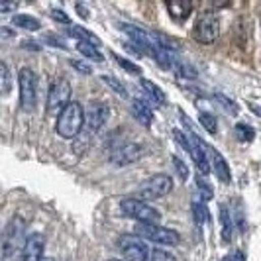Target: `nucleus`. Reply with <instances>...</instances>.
I'll use <instances>...</instances> for the list:
<instances>
[{
  "label": "nucleus",
  "mask_w": 261,
  "mask_h": 261,
  "mask_svg": "<svg viewBox=\"0 0 261 261\" xmlns=\"http://www.w3.org/2000/svg\"><path fill=\"white\" fill-rule=\"evenodd\" d=\"M204 153H206V159H208V165L214 169V175L222 183H230L232 181V173H230V167H228V163H226V159L222 157V153L206 144H204Z\"/></svg>",
  "instance_id": "12"
},
{
  "label": "nucleus",
  "mask_w": 261,
  "mask_h": 261,
  "mask_svg": "<svg viewBox=\"0 0 261 261\" xmlns=\"http://www.w3.org/2000/svg\"><path fill=\"white\" fill-rule=\"evenodd\" d=\"M249 108L253 110V114H255V116L261 118V106L259 105H253V102H249Z\"/></svg>",
  "instance_id": "36"
},
{
  "label": "nucleus",
  "mask_w": 261,
  "mask_h": 261,
  "mask_svg": "<svg viewBox=\"0 0 261 261\" xmlns=\"http://www.w3.org/2000/svg\"><path fill=\"white\" fill-rule=\"evenodd\" d=\"M41 261H55L53 257H41Z\"/></svg>",
  "instance_id": "38"
},
{
  "label": "nucleus",
  "mask_w": 261,
  "mask_h": 261,
  "mask_svg": "<svg viewBox=\"0 0 261 261\" xmlns=\"http://www.w3.org/2000/svg\"><path fill=\"white\" fill-rule=\"evenodd\" d=\"M69 63H71V67H73V69H77L79 73H85V75H89V73L92 71L91 65H85L83 61H77V59H71Z\"/></svg>",
  "instance_id": "32"
},
{
  "label": "nucleus",
  "mask_w": 261,
  "mask_h": 261,
  "mask_svg": "<svg viewBox=\"0 0 261 261\" xmlns=\"http://www.w3.org/2000/svg\"><path fill=\"white\" fill-rule=\"evenodd\" d=\"M228 261H246V255L242 249H236L232 255H228Z\"/></svg>",
  "instance_id": "34"
},
{
  "label": "nucleus",
  "mask_w": 261,
  "mask_h": 261,
  "mask_svg": "<svg viewBox=\"0 0 261 261\" xmlns=\"http://www.w3.org/2000/svg\"><path fill=\"white\" fill-rule=\"evenodd\" d=\"M165 8L175 22H185L193 12V4L189 0H171L165 4Z\"/></svg>",
  "instance_id": "14"
},
{
  "label": "nucleus",
  "mask_w": 261,
  "mask_h": 261,
  "mask_svg": "<svg viewBox=\"0 0 261 261\" xmlns=\"http://www.w3.org/2000/svg\"><path fill=\"white\" fill-rule=\"evenodd\" d=\"M12 89V77H10V69L8 65L0 59V96H6Z\"/></svg>",
  "instance_id": "20"
},
{
  "label": "nucleus",
  "mask_w": 261,
  "mask_h": 261,
  "mask_svg": "<svg viewBox=\"0 0 261 261\" xmlns=\"http://www.w3.org/2000/svg\"><path fill=\"white\" fill-rule=\"evenodd\" d=\"M196 189H198V195L202 196V200H210L214 196V191L208 181L204 179V175H196Z\"/></svg>",
  "instance_id": "24"
},
{
  "label": "nucleus",
  "mask_w": 261,
  "mask_h": 261,
  "mask_svg": "<svg viewBox=\"0 0 261 261\" xmlns=\"http://www.w3.org/2000/svg\"><path fill=\"white\" fill-rule=\"evenodd\" d=\"M43 246H45L43 236L32 234L26 240V246H24L20 261H41V257H43Z\"/></svg>",
  "instance_id": "13"
},
{
  "label": "nucleus",
  "mask_w": 261,
  "mask_h": 261,
  "mask_svg": "<svg viewBox=\"0 0 261 261\" xmlns=\"http://www.w3.org/2000/svg\"><path fill=\"white\" fill-rule=\"evenodd\" d=\"M132 114H134V118H136L142 126H145V128H149L151 122H153V112H151L149 106L145 105L144 100H140V98L132 100Z\"/></svg>",
  "instance_id": "16"
},
{
  "label": "nucleus",
  "mask_w": 261,
  "mask_h": 261,
  "mask_svg": "<svg viewBox=\"0 0 261 261\" xmlns=\"http://www.w3.org/2000/svg\"><path fill=\"white\" fill-rule=\"evenodd\" d=\"M218 34H220V20L216 14H202L198 18V22L195 24V39L204 43V45H210L218 39Z\"/></svg>",
  "instance_id": "9"
},
{
  "label": "nucleus",
  "mask_w": 261,
  "mask_h": 261,
  "mask_svg": "<svg viewBox=\"0 0 261 261\" xmlns=\"http://www.w3.org/2000/svg\"><path fill=\"white\" fill-rule=\"evenodd\" d=\"M120 210L130 216L134 220H138L140 224H151V226H159L161 220V212L153 208L151 204H147L140 198H124L120 202Z\"/></svg>",
  "instance_id": "3"
},
{
  "label": "nucleus",
  "mask_w": 261,
  "mask_h": 261,
  "mask_svg": "<svg viewBox=\"0 0 261 261\" xmlns=\"http://www.w3.org/2000/svg\"><path fill=\"white\" fill-rule=\"evenodd\" d=\"M214 98L220 102V105L226 108V112H230L232 116H236L238 114V105H236L232 98H228L226 94H222V92H214Z\"/></svg>",
  "instance_id": "27"
},
{
  "label": "nucleus",
  "mask_w": 261,
  "mask_h": 261,
  "mask_svg": "<svg viewBox=\"0 0 261 261\" xmlns=\"http://www.w3.org/2000/svg\"><path fill=\"white\" fill-rule=\"evenodd\" d=\"M220 212V228H222V242L224 244H230L232 242V236H234V220H232V212L228 210L226 204L218 206Z\"/></svg>",
  "instance_id": "15"
},
{
  "label": "nucleus",
  "mask_w": 261,
  "mask_h": 261,
  "mask_svg": "<svg viewBox=\"0 0 261 261\" xmlns=\"http://www.w3.org/2000/svg\"><path fill=\"white\" fill-rule=\"evenodd\" d=\"M77 49L83 53L85 57L92 59V61H102V59H105V57H102V53L98 51V49H96L92 43H83V41H79Z\"/></svg>",
  "instance_id": "23"
},
{
  "label": "nucleus",
  "mask_w": 261,
  "mask_h": 261,
  "mask_svg": "<svg viewBox=\"0 0 261 261\" xmlns=\"http://www.w3.org/2000/svg\"><path fill=\"white\" fill-rule=\"evenodd\" d=\"M198 120H200V124L204 126V130L208 132V134H216L218 132V126H216V118L208 114V112H200L198 114Z\"/></svg>",
  "instance_id": "26"
},
{
  "label": "nucleus",
  "mask_w": 261,
  "mask_h": 261,
  "mask_svg": "<svg viewBox=\"0 0 261 261\" xmlns=\"http://www.w3.org/2000/svg\"><path fill=\"white\" fill-rule=\"evenodd\" d=\"M108 116H110L108 105L102 102V100H92V102H89L87 110H85V126L94 134L108 122Z\"/></svg>",
  "instance_id": "10"
},
{
  "label": "nucleus",
  "mask_w": 261,
  "mask_h": 261,
  "mask_svg": "<svg viewBox=\"0 0 261 261\" xmlns=\"http://www.w3.org/2000/svg\"><path fill=\"white\" fill-rule=\"evenodd\" d=\"M108 261H120V259H108Z\"/></svg>",
  "instance_id": "39"
},
{
  "label": "nucleus",
  "mask_w": 261,
  "mask_h": 261,
  "mask_svg": "<svg viewBox=\"0 0 261 261\" xmlns=\"http://www.w3.org/2000/svg\"><path fill=\"white\" fill-rule=\"evenodd\" d=\"M112 57H114V61H116L118 65L122 67V69H126L128 73H134V75H140V73H142V67H140V65L132 63V61L124 59V57H120V55H116V53H112Z\"/></svg>",
  "instance_id": "28"
},
{
  "label": "nucleus",
  "mask_w": 261,
  "mask_h": 261,
  "mask_svg": "<svg viewBox=\"0 0 261 261\" xmlns=\"http://www.w3.org/2000/svg\"><path fill=\"white\" fill-rule=\"evenodd\" d=\"M77 10H79V14H81L83 18H89V12H87V10H85V8L81 6V4H79V6H77Z\"/></svg>",
  "instance_id": "37"
},
{
  "label": "nucleus",
  "mask_w": 261,
  "mask_h": 261,
  "mask_svg": "<svg viewBox=\"0 0 261 261\" xmlns=\"http://www.w3.org/2000/svg\"><path fill=\"white\" fill-rule=\"evenodd\" d=\"M222 261H228V257H224V259Z\"/></svg>",
  "instance_id": "40"
},
{
  "label": "nucleus",
  "mask_w": 261,
  "mask_h": 261,
  "mask_svg": "<svg viewBox=\"0 0 261 261\" xmlns=\"http://www.w3.org/2000/svg\"><path fill=\"white\" fill-rule=\"evenodd\" d=\"M136 234H138V238L142 236V238L153 242V244H159V246H177L181 242V236L175 230L163 228V226H151V224H138Z\"/></svg>",
  "instance_id": "7"
},
{
  "label": "nucleus",
  "mask_w": 261,
  "mask_h": 261,
  "mask_svg": "<svg viewBox=\"0 0 261 261\" xmlns=\"http://www.w3.org/2000/svg\"><path fill=\"white\" fill-rule=\"evenodd\" d=\"M0 36H4V38H12L14 32L12 30H8V28H0Z\"/></svg>",
  "instance_id": "35"
},
{
  "label": "nucleus",
  "mask_w": 261,
  "mask_h": 261,
  "mask_svg": "<svg viewBox=\"0 0 261 261\" xmlns=\"http://www.w3.org/2000/svg\"><path fill=\"white\" fill-rule=\"evenodd\" d=\"M18 87H20V106H22V110L28 114L34 112L36 105H38V77L30 67L20 69Z\"/></svg>",
  "instance_id": "4"
},
{
  "label": "nucleus",
  "mask_w": 261,
  "mask_h": 261,
  "mask_svg": "<svg viewBox=\"0 0 261 261\" xmlns=\"http://www.w3.org/2000/svg\"><path fill=\"white\" fill-rule=\"evenodd\" d=\"M173 191V179L165 173H157V175H151L149 179H145L144 183H140L138 187V198L140 200H155V198H161V196L169 195Z\"/></svg>",
  "instance_id": "5"
},
{
  "label": "nucleus",
  "mask_w": 261,
  "mask_h": 261,
  "mask_svg": "<svg viewBox=\"0 0 261 261\" xmlns=\"http://www.w3.org/2000/svg\"><path fill=\"white\" fill-rule=\"evenodd\" d=\"M69 36L71 38L79 39V41H83V43H92V45H98V38L94 36V34H91L89 30H85V28L81 26H73L71 30H69Z\"/></svg>",
  "instance_id": "19"
},
{
  "label": "nucleus",
  "mask_w": 261,
  "mask_h": 261,
  "mask_svg": "<svg viewBox=\"0 0 261 261\" xmlns=\"http://www.w3.org/2000/svg\"><path fill=\"white\" fill-rule=\"evenodd\" d=\"M151 261H177V257L167 249H151Z\"/></svg>",
  "instance_id": "30"
},
{
  "label": "nucleus",
  "mask_w": 261,
  "mask_h": 261,
  "mask_svg": "<svg viewBox=\"0 0 261 261\" xmlns=\"http://www.w3.org/2000/svg\"><path fill=\"white\" fill-rule=\"evenodd\" d=\"M193 218H195L196 226H204L210 220L206 204H202L200 200H193Z\"/></svg>",
  "instance_id": "22"
},
{
  "label": "nucleus",
  "mask_w": 261,
  "mask_h": 261,
  "mask_svg": "<svg viewBox=\"0 0 261 261\" xmlns=\"http://www.w3.org/2000/svg\"><path fill=\"white\" fill-rule=\"evenodd\" d=\"M234 130H236L238 142H242V144H249V142H253V138H255V130H253L249 124H244V122L236 124Z\"/></svg>",
  "instance_id": "21"
},
{
  "label": "nucleus",
  "mask_w": 261,
  "mask_h": 261,
  "mask_svg": "<svg viewBox=\"0 0 261 261\" xmlns=\"http://www.w3.org/2000/svg\"><path fill=\"white\" fill-rule=\"evenodd\" d=\"M142 153H144V147L140 144H124L110 153V161L114 165L124 167V165H130L134 161H138L142 157Z\"/></svg>",
  "instance_id": "11"
},
{
  "label": "nucleus",
  "mask_w": 261,
  "mask_h": 261,
  "mask_svg": "<svg viewBox=\"0 0 261 261\" xmlns=\"http://www.w3.org/2000/svg\"><path fill=\"white\" fill-rule=\"evenodd\" d=\"M26 224L20 216H14L0 240V261H20L26 246Z\"/></svg>",
  "instance_id": "1"
},
{
  "label": "nucleus",
  "mask_w": 261,
  "mask_h": 261,
  "mask_svg": "<svg viewBox=\"0 0 261 261\" xmlns=\"http://www.w3.org/2000/svg\"><path fill=\"white\" fill-rule=\"evenodd\" d=\"M118 248L122 251L126 261H147L149 259V248L145 246V242L138 236L124 234L118 240Z\"/></svg>",
  "instance_id": "8"
},
{
  "label": "nucleus",
  "mask_w": 261,
  "mask_h": 261,
  "mask_svg": "<svg viewBox=\"0 0 261 261\" xmlns=\"http://www.w3.org/2000/svg\"><path fill=\"white\" fill-rule=\"evenodd\" d=\"M18 8L16 2H0V12H14Z\"/></svg>",
  "instance_id": "33"
},
{
  "label": "nucleus",
  "mask_w": 261,
  "mask_h": 261,
  "mask_svg": "<svg viewBox=\"0 0 261 261\" xmlns=\"http://www.w3.org/2000/svg\"><path fill=\"white\" fill-rule=\"evenodd\" d=\"M69 98H71V83L63 77L57 79L49 89V94H47V106H45L47 114L59 116L63 112V108L71 102Z\"/></svg>",
  "instance_id": "6"
},
{
  "label": "nucleus",
  "mask_w": 261,
  "mask_h": 261,
  "mask_svg": "<svg viewBox=\"0 0 261 261\" xmlns=\"http://www.w3.org/2000/svg\"><path fill=\"white\" fill-rule=\"evenodd\" d=\"M173 167H175V171H177V175H179L181 181H187V179H189V167H187L185 161H181V157H173Z\"/></svg>",
  "instance_id": "29"
},
{
  "label": "nucleus",
  "mask_w": 261,
  "mask_h": 261,
  "mask_svg": "<svg viewBox=\"0 0 261 261\" xmlns=\"http://www.w3.org/2000/svg\"><path fill=\"white\" fill-rule=\"evenodd\" d=\"M51 18L55 22H61V24H71V18L63 10H51Z\"/></svg>",
  "instance_id": "31"
},
{
  "label": "nucleus",
  "mask_w": 261,
  "mask_h": 261,
  "mask_svg": "<svg viewBox=\"0 0 261 261\" xmlns=\"http://www.w3.org/2000/svg\"><path fill=\"white\" fill-rule=\"evenodd\" d=\"M102 81H105L106 85H108L112 91L116 92V94H120L122 98H126V96H128V91H126V87H124V85H122L118 79L112 77V75H102Z\"/></svg>",
  "instance_id": "25"
},
{
  "label": "nucleus",
  "mask_w": 261,
  "mask_h": 261,
  "mask_svg": "<svg viewBox=\"0 0 261 261\" xmlns=\"http://www.w3.org/2000/svg\"><path fill=\"white\" fill-rule=\"evenodd\" d=\"M85 126V108L81 106V102L73 100L63 108V112L57 116L55 122V132L65 138V140H73L77 138L81 130Z\"/></svg>",
  "instance_id": "2"
},
{
  "label": "nucleus",
  "mask_w": 261,
  "mask_h": 261,
  "mask_svg": "<svg viewBox=\"0 0 261 261\" xmlns=\"http://www.w3.org/2000/svg\"><path fill=\"white\" fill-rule=\"evenodd\" d=\"M142 87H144V91L151 96V100H155L157 105H165L167 102V96H165V92L161 91L159 87H157L155 83H151V81H147V79H142Z\"/></svg>",
  "instance_id": "18"
},
{
  "label": "nucleus",
  "mask_w": 261,
  "mask_h": 261,
  "mask_svg": "<svg viewBox=\"0 0 261 261\" xmlns=\"http://www.w3.org/2000/svg\"><path fill=\"white\" fill-rule=\"evenodd\" d=\"M12 22L18 28L26 30V32H36V30L41 28V22H39L38 18L30 16V14H16V16L12 18Z\"/></svg>",
  "instance_id": "17"
}]
</instances>
